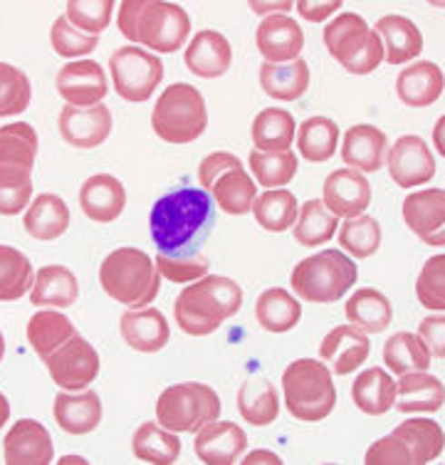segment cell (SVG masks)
I'll return each instance as SVG.
<instances>
[{
	"instance_id": "1",
	"label": "cell",
	"mask_w": 445,
	"mask_h": 465,
	"mask_svg": "<svg viewBox=\"0 0 445 465\" xmlns=\"http://www.w3.org/2000/svg\"><path fill=\"white\" fill-rule=\"evenodd\" d=\"M215 228V203L203 188H178L152 208V241L166 258H193Z\"/></svg>"
},
{
	"instance_id": "2",
	"label": "cell",
	"mask_w": 445,
	"mask_h": 465,
	"mask_svg": "<svg viewBox=\"0 0 445 465\" xmlns=\"http://www.w3.org/2000/svg\"><path fill=\"white\" fill-rule=\"evenodd\" d=\"M119 33L159 54L176 53L191 35V18L169 0H124L116 15Z\"/></svg>"
},
{
	"instance_id": "3",
	"label": "cell",
	"mask_w": 445,
	"mask_h": 465,
	"mask_svg": "<svg viewBox=\"0 0 445 465\" xmlns=\"http://www.w3.org/2000/svg\"><path fill=\"white\" fill-rule=\"evenodd\" d=\"M242 290L235 280L225 275H203L193 285H188L173 302L181 331L191 337H205L218 331L225 320L241 312Z\"/></svg>"
},
{
	"instance_id": "4",
	"label": "cell",
	"mask_w": 445,
	"mask_h": 465,
	"mask_svg": "<svg viewBox=\"0 0 445 465\" xmlns=\"http://www.w3.org/2000/svg\"><path fill=\"white\" fill-rule=\"evenodd\" d=\"M99 285L114 302L132 310L149 307L156 300L161 275L152 258L139 248H116L99 265Z\"/></svg>"
},
{
	"instance_id": "5",
	"label": "cell",
	"mask_w": 445,
	"mask_h": 465,
	"mask_svg": "<svg viewBox=\"0 0 445 465\" xmlns=\"http://www.w3.org/2000/svg\"><path fill=\"white\" fill-rule=\"evenodd\" d=\"M287 411L297 420L317 423L324 420L337 406V389L331 371L317 359H297L282 374Z\"/></svg>"
},
{
	"instance_id": "6",
	"label": "cell",
	"mask_w": 445,
	"mask_h": 465,
	"mask_svg": "<svg viewBox=\"0 0 445 465\" xmlns=\"http://www.w3.org/2000/svg\"><path fill=\"white\" fill-rule=\"evenodd\" d=\"M359 270L347 252L321 251L297 262L290 275V285L307 302H337L356 285Z\"/></svg>"
},
{
	"instance_id": "7",
	"label": "cell",
	"mask_w": 445,
	"mask_h": 465,
	"mask_svg": "<svg viewBox=\"0 0 445 465\" xmlns=\"http://www.w3.org/2000/svg\"><path fill=\"white\" fill-rule=\"evenodd\" d=\"M152 126L166 143H191L203 136L208 109L203 94L186 82H176L161 92L152 112Z\"/></svg>"
},
{
	"instance_id": "8",
	"label": "cell",
	"mask_w": 445,
	"mask_h": 465,
	"mask_svg": "<svg viewBox=\"0 0 445 465\" xmlns=\"http://www.w3.org/2000/svg\"><path fill=\"white\" fill-rule=\"evenodd\" d=\"M324 45L349 74H369L383 63L381 37L356 13H341L324 27Z\"/></svg>"
},
{
	"instance_id": "9",
	"label": "cell",
	"mask_w": 445,
	"mask_h": 465,
	"mask_svg": "<svg viewBox=\"0 0 445 465\" xmlns=\"http://www.w3.org/2000/svg\"><path fill=\"white\" fill-rule=\"evenodd\" d=\"M221 399L208 384L183 381L169 386L156 401V423L173 433H196L221 416Z\"/></svg>"
},
{
	"instance_id": "10",
	"label": "cell",
	"mask_w": 445,
	"mask_h": 465,
	"mask_svg": "<svg viewBox=\"0 0 445 465\" xmlns=\"http://www.w3.org/2000/svg\"><path fill=\"white\" fill-rule=\"evenodd\" d=\"M109 74L119 97L126 102H146L163 80V63L159 54L126 45L109 57Z\"/></svg>"
},
{
	"instance_id": "11",
	"label": "cell",
	"mask_w": 445,
	"mask_h": 465,
	"mask_svg": "<svg viewBox=\"0 0 445 465\" xmlns=\"http://www.w3.org/2000/svg\"><path fill=\"white\" fill-rule=\"evenodd\" d=\"M43 361L54 384L64 391H82L99 376V354L80 334L70 337Z\"/></svg>"
},
{
	"instance_id": "12",
	"label": "cell",
	"mask_w": 445,
	"mask_h": 465,
	"mask_svg": "<svg viewBox=\"0 0 445 465\" xmlns=\"http://www.w3.org/2000/svg\"><path fill=\"white\" fill-rule=\"evenodd\" d=\"M389 173L396 186L416 188L423 186L436 176V156L430 153L428 143L416 134H406L396 139L386 152Z\"/></svg>"
},
{
	"instance_id": "13",
	"label": "cell",
	"mask_w": 445,
	"mask_h": 465,
	"mask_svg": "<svg viewBox=\"0 0 445 465\" xmlns=\"http://www.w3.org/2000/svg\"><path fill=\"white\" fill-rule=\"evenodd\" d=\"M60 136L77 149H97L112 134V112L102 102L94 107H72L64 104L57 116Z\"/></svg>"
},
{
	"instance_id": "14",
	"label": "cell",
	"mask_w": 445,
	"mask_h": 465,
	"mask_svg": "<svg viewBox=\"0 0 445 465\" xmlns=\"http://www.w3.org/2000/svg\"><path fill=\"white\" fill-rule=\"evenodd\" d=\"M54 87L60 97L72 107H94L109 94L107 74L94 60H77L64 64L54 77Z\"/></svg>"
},
{
	"instance_id": "15",
	"label": "cell",
	"mask_w": 445,
	"mask_h": 465,
	"mask_svg": "<svg viewBox=\"0 0 445 465\" xmlns=\"http://www.w3.org/2000/svg\"><path fill=\"white\" fill-rule=\"evenodd\" d=\"M193 450L205 465H232L248 450V433L232 420H211L196 430Z\"/></svg>"
},
{
	"instance_id": "16",
	"label": "cell",
	"mask_w": 445,
	"mask_h": 465,
	"mask_svg": "<svg viewBox=\"0 0 445 465\" xmlns=\"http://www.w3.org/2000/svg\"><path fill=\"white\" fill-rule=\"evenodd\" d=\"M321 203L337 218H356L366 213V208L371 203V183L364 173L354 169L331 171L324 181Z\"/></svg>"
},
{
	"instance_id": "17",
	"label": "cell",
	"mask_w": 445,
	"mask_h": 465,
	"mask_svg": "<svg viewBox=\"0 0 445 465\" xmlns=\"http://www.w3.org/2000/svg\"><path fill=\"white\" fill-rule=\"evenodd\" d=\"M403 221L428 245H443L445 235V191L426 188L409 193L403 201Z\"/></svg>"
},
{
	"instance_id": "18",
	"label": "cell",
	"mask_w": 445,
	"mask_h": 465,
	"mask_svg": "<svg viewBox=\"0 0 445 465\" xmlns=\"http://www.w3.org/2000/svg\"><path fill=\"white\" fill-rule=\"evenodd\" d=\"M3 458L8 465H50L54 458L50 430L35 419H20L3 440Z\"/></svg>"
},
{
	"instance_id": "19",
	"label": "cell",
	"mask_w": 445,
	"mask_h": 465,
	"mask_svg": "<svg viewBox=\"0 0 445 465\" xmlns=\"http://www.w3.org/2000/svg\"><path fill=\"white\" fill-rule=\"evenodd\" d=\"M255 45L265 57V63H292L304 50V33L290 15H267L258 25Z\"/></svg>"
},
{
	"instance_id": "20",
	"label": "cell",
	"mask_w": 445,
	"mask_h": 465,
	"mask_svg": "<svg viewBox=\"0 0 445 465\" xmlns=\"http://www.w3.org/2000/svg\"><path fill=\"white\" fill-rule=\"evenodd\" d=\"M82 213L94 223H112L126 208V188L112 173H94L80 188Z\"/></svg>"
},
{
	"instance_id": "21",
	"label": "cell",
	"mask_w": 445,
	"mask_h": 465,
	"mask_svg": "<svg viewBox=\"0 0 445 465\" xmlns=\"http://www.w3.org/2000/svg\"><path fill=\"white\" fill-rule=\"evenodd\" d=\"M371 351L369 334L354 324H339L321 340L320 357L330 361L339 376H347L364 364Z\"/></svg>"
},
{
	"instance_id": "22",
	"label": "cell",
	"mask_w": 445,
	"mask_h": 465,
	"mask_svg": "<svg viewBox=\"0 0 445 465\" xmlns=\"http://www.w3.org/2000/svg\"><path fill=\"white\" fill-rule=\"evenodd\" d=\"M186 67L196 77L203 80H215L222 77L231 70L232 64V47L228 37L218 33V30H198L196 35L191 37L186 47Z\"/></svg>"
},
{
	"instance_id": "23",
	"label": "cell",
	"mask_w": 445,
	"mask_h": 465,
	"mask_svg": "<svg viewBox=\"0 0 445 465\" xmlns=\"http://www.w3.org/2000/svg\"><path fill=\"white\" fill-rule=\"evenodd\" d=\"M119 331H122L126 344L134 351H142V354H156L171 340L166 317L153 307H139V310H129V312L122 314Z\"/></svg>"
},
{
	"instance_id": "24",
	"label": "cell",
	"mask_w": 445,
	"mask_h": 465,
	"mask_svg": "<svg viewBox=\"0 0 445 465\" xmlns=\"http://www.w3.org/2000/svg\"><path fill=\"white\" fill-rule=\"evenodd\" d=\"M389 139L374 124H354L341 142V159L359 173H376L386 162Z\"/></svg>"
},
{
	"instance_id": "25",
	"label": "cell",
	"mask_w": 445,
	"mask_h": 465,
	"mask_svg": "<svg viewBox=\"0 0 445 465\" xmlns=\"http://www.w3.org/2000/svg\"><path fill=\"white\" fill-rule=\"evenodd\" d=\"M443 70L430 60H416L396 77V94L406 107L423 109L443 97Z\"/></svg>"
},
{
	"instance_id": "26",
	"label": "cell",
	"mask_w": 445,
	"mask_h": 465,
	"mask_svg": "<svg viewBox=\"0 0 445 465\" xmlns=\"http://www.w3.org/2000/svg\"><path fill=\"white\" fill-rule=\"evenodd\" d=\"M374 33L381 37L383 63L406 64L423 53V35L419 25L403 15H383L376 20Z\"/></svg>"
},
{
	"instance_id": "27",
	"label": "cell",
	"mask_w": 445,
	"mask_h": 465,
	"mask_svg": "<svg viewBox=\"0 0 445 465\" xmlns=\"http://www.w3.org/2000/svg\"><path fill=\"white\" fill-rule=\"evenodd\" d=\"M54 423L70 433V436H84L92 433L102 423V401L97 391L82 389L80 394H63L54 396L53 403Z\"/></svg>"
},
{
	"instance_id": "28",
	"label": "cell",
	"mask_w": 445,
	"mask_h": 465,
	"mask_svg": "<svg viewBox=\"0 0 445 465\" xmlns=\"http://www.w3.org/2000/svg\"><path fill=\"white\" fill-rule=\"evenodd\" d=\"M443 403L445 389L438 376L428 374V371L399 376L393 406L400 413H436L443 409Z\"/></svg>"
},
{
	"instance_id": "29",
	"label": "cell",
	"mask_w": 445,
	"mask_h": 465,
	"mask_svg": "<svg viewBox=\"0 0 445 465\" xmlns=\"http://www.w3.org/2000/svg\"><path fill=\"white\" fill-rule=\"evenodd\" d=\"M80 297V282L74 272L64 265H44L35 272V282L30 290V302L35 307H57L67 310Z\"/></svg>"
},
{
	"instance_id": "30",
	"label": "cell",
	"mask_w": 445,
	"mask_h": 465,
	"mask_svg": "<svg viewBox=\"0 0 445 465\" xmlns=\"http://www.w3.org/2000/svg\"><path fill=\"white\" fill-rule=\"evenodd\" d=\"M260 87L267 97L280 99V102H297L310 90V64L304 63L302 57L285 64L262 63Z\"/></svg>"
},
{
	"instance_id": "31",
	"label": "cell",
	"mask_w": 445,
	"mask_h": 465,
	"mask_svg": "<svg viewBox=\"0 0 445 465\" xmlns=\"http://www.w3.org/2000/svg\"><path fill=\"white\" fill-rule=\"evenodd\" d=\"M297 134V122L287 109L267 107L262 109L255 119H252V143H255V152L262 153H282L290 152V146Z\"/></svg>"
},
{
	"instance_id": "32",
	"label": "cell",
	"mask_w": 445,
	"mask_h": 465,
	"mask_svg": "<svg viewBox=\"0 0 445 465\" xmlns=\"http://www.w3.org/2000/svg\"><path fill=\"white\" fill-rule=\"evenodd\" d=\"M351 401L366 416H383L393 409L396 401V379L389 371L374 367L356 376L351 384Z\"/></svg>"
},
{
	"instance_id": "33",
	"label": "cell",
	"mask_w": 445,
	"mask_h": 465,
	"mask_svg": "<svg viewBox=\"0 0 445 465\" xmlns=\"http://www.w3.org/2000/svg\"><path fill=\"white\" fill-rule=\"evenodd\" d=\"M344 312H347L349 324H354V327H359L366 334L386 331L393 320L391 300L383 295L381 290H374V287L356 290L354 295L347 300Z\"/></svg>"
},
{
	"instance_id": "34",
	"label": "cell",
	"mask_w": 445,
	"mask_h": 465,
	"mask_svg": "<svg viewBox=\"0 0 445 465\" xmlns=\"http://www.w3.org/2000/svg\"><path fill=\"white\" fill-rule=\"evenodd\" d=\"M255 320L270 334H285L302 320V304L282 287H270L255 300Z\"/></svg>"
},
{
	"instance_id": "35",
	"label": "cell",
	"mask_w": 445,
	"mask_h": 465,
	"mask_svg": "<svg viewBox=\"0 0 445 465\" xmlns=\"http://www.w3.org/2000/svg\"><path fill=\"white\" fill-rule=\"evenodd\" d=\"M23 225L35 241H57L70 228V208L54 193H40L27 208Z\"/></svg>"
},
{
	"instance_id": "36",
	"label": "cell",
	"mask_w": 445,
	"mask_h": 465,
	"mask_svg": "<svg viewBox=\"0 0 445 465\" xmlns=\"http://www.w3.org/2000/svg\"><path fill=\"white\" fill-rule=\"evenodd\" d=\"M238 411L250 426H270L280 416L275 384L265 376H250L238 391Z\"/></svg>"
},
{
	"instance_id": "37",
	"label": "cell",
	"mask_w": 445,
	"mask_h": 465,
	"mask_svg": "<svg viewBox=\"0 0 445 465\" xmlns=\"http://www.w3.org/2000/svg\"><path fill=\"white\" fill-rule=\"evenodd\" d=\"M181 440H178V433L173 430H166L163 426H159L156 420H146L139 429L134 430L132 439V450L134 456L143 460V463L153 465H171L176 463L178 456H181Z\"/></svg>"
},
{
	"instance_id": "38",
	"label": "cell",
	"mask_w": 445,
	"mask_h": 465,
	"mask_svg": "<svg viewBox=\"0 0 445 465\" xmlns=\"http://www.w3.org/2000/svg\"><path fill=\"white\" fill-rule=\"evenodd\" d=\"M393 433L409 446L413 465H426L440 458V453H443V429L433 419H420V416L406 419L400 426L393 429Z\"/></svg>"
},
{
	"instance_id": "39",
	"label": "cell",
	"mask_w": 445,
	"mask_h": 465,
	"mask_svg": "<svg viewBox=\"0 0 445 465\" xmlns=\"http://www.w3.org/2000/svg\"><path fill=\"white\" fill-rule=\"evenodd\" d=\"M339 126L330 116H310L304 119L300 129H297V149L304 159L312 163L330 162L337 153L339 143Z\"/></svg>"
},
{
	"instance_id": "40",
	"label": "cell",
	"mask_w": 445,
	"mask_h": 465,
	"mask_svg": "<svg viewBox=\"0 0 445 465\" xmlns=\"http://www.w3.org/2000/svg\"><path fill=\"white\" fill-rule=\"evenodd\" d=\"M250 211L255 215L260 228H265L267 232H285L297 221L300 203H297V196H294L292 191H287V188H270V191L255 198V203H252Z\"/></svg>"
},
{
	"instance_id": "41",
	"label": "cell",
	"mask_w": 445,
	"mask_h": 465,
	"mask_svg": "<svg viewBox=\"0 0 445 465\" xmlns=\"http://www.w3.org/2000/svg\"><path fill=\"white\" fill-rule=\"evenodd\" d=\"M74 334H77L74 324L60 310L35 312L30 317V322H27V341H30V347L35 349V354L40 359L53 354L54 349L63 347L64 341L74 337Z\"/></svg>"
},
{
	"instance_id": "42",
	"label": "cell",
	"mask_w": 445,
	"mask_h": 465,
	"mask_svg": "<svg viewBox=\"0 0 445 465\" xmlns=\"http://www.w3.org/2000/svg\"><path fill=\"white\" fill-rule=\"evenodd\" d=\"M208 193H211L213 203H218L222 213L245 215L250 213V208L258 198V183L252 181L250 173H245V169H235L222 173Z\"/></svg>"
},
{
	"instance_id": "43",
	"label": "cell",
	"mask_w": 445,
	"mask_h": 465,
	"mask_svg": "<svg viewBox=\"0 0 445 465\" xmlns=\"http://www.w3.org/2000/svg\"><path fill=\"white\" fill-rule=\"evenodd\" d=\"M430 351L413 331H396L383 344V364L396 376L428 371L430 367Z\"/></svg>"
},
{
	"instance_id": "44",
	"label": "cell",
	"mask_w": 445,
	"mask_h": 465,
	"mask_svg": "<svg viewBox=\"0 0 445 465\" xmlns=\"http://www.w3.org/2000/svg\"><path fill=\"white\" fill-rule=\"evenodd\" d=\"M337 235V215H331L320 198H312L300 206L297 221L292 225V238L302 248H317L330 242Z\"/></svg>"
},
{
	"instance_id": "45",
	"label": "cell",
	"mask_w": 445,
	"mask_h": 465,
	"mask_svg": "<svg viewBox=\"0 0 445 465\" xmlns=\"http://www.w3.org/2000/svg\"><path fill=\"white\" fill-rule=\"evenodd\" d=\"M33 262L13 245H0V302H15L33 290Z\"/></svg>"
},
{
	"instance_id": "46",
	"label": "cell",
	"mask_w": 445,
	"mask_h": 465,
	"mask_svg": "<svg viewBox=\"0 0 445 465\" xmlns=\"http://www.w3.org/2000/svg\"><path fill=\"white\" fill-rule=\"evenodd\" d=\"M37 159V134L27 122L0 126V166L33 171Z\"/></svg>"
},
{
	"instance_id": "47",
	"label": "cell",
	"mask_w": 445,
	"mask_h": 465,
	"mask_svg": "<svg viewBox=\"0 0 445 465\" xmlns=\"http://www.w3.org/2000/svg\"><path fill=\"white\" fill-rule=\"evenodd\" d=\"M339 245L349 258H371L381 248V225L376 218L366 213L347 218L344 225L339 228Z\"/></svg>"
},
{
	"instance_id": "48",
	"label": "cell",
	"mask_w": 445,
	"mask_h": 465,
	"mask_svg": "<svg viewBox=\"0 0 445 465\" xmlns=\"http://www.w3.org/2000/svg\"><path fill=\"white\" fill-rule=\"evenodd\" d=\"M250 171L262 188H282L294 179V173L300 169L297 163V153L282 152V153H262V152H250Z\"/></svg>"
},
{
	"instance_id": "49",
	"label": "cell",
	"mask_w": 445,
	"mask_h": 465,
	"mask_svg": "<svg viewBox=\"0 0 445 465\" xmlns=\"http://www.w3.org/2000/svg\"><path fill=\"white\" fill-rule=\"evenodd\" d=\"M114 8V0H70L64 8V18L80 33L99 37V33H104L112 23Z\"/></svg>"
},
{
	"instance_id": "50",
	"label": "cell",
	"mask_w": 445,
	"mask_h": 465,
	"mask_svg": "<svg viewBox=\"0 0 445 465\" xmlns=\"http://www.w3.org/2000/svg\"><path fill=\"white\" fill-rule=\"evenodd\" d=\"M33 84L15 64L0 63V116L23 114L30 107Z\"/></svg>"
},
{
	"instance_id": "51",
	"label": "cell",
	"mask_w": 445,
	"mask_h": 465,
	"mask_svg": "<svg viewBox=\"0 0 445 465\" xmlns=\"http://www.w3.org/2000/svg\"><path fill=\"white\" fill-rule=\"evenodd\" d=\"M33 198L30 171L20 166H0V215L23 213Z\"/></svg>"
},
{
	"instance_id": "52",
	"label": "cell",
	"mask_w": 445,
	"mask_h": 465,
	"mask_svg": "<svg viewBox=\"0 0 445 465\" xmlns=\"http://www.w3.org/2000/svg\"><path fill=\"white\" fill-rule=\"evenodd\" d=\"M416 297L430 312L445 310V255H433L416 280Z\"/></svg>"
},
{
	"instance_id": "53",
	"label": "cell",
	"mask_w": 445,
	"mask_h": 465,
	"mask_svg": "<svg viewBox=\"0 0 445 465\" xmlns=\"http://www.w3.org/2000/svg\"><path fill=\"white\" fill-rule=\"evenodd\" d=\"M50 43H53V50L60 57H67V60H77L82 54L94 53V47L99 45V37L87 35V33H80L77 27H72L67 23L64 15L53 23V30H50Z\"/></svg>"
},
{
	"instance_id": "54",
	"label": "cell",
	"mask_w": 445,
	"mask_h": 465,
	"mask_svg": "<svg viewBox=\"0 0 445 465\" xmlns=\"http://www.w3.org/2000/svg\"><path fill=\"white\" fill-rule=\"evenodd\" d=\"M156 272H159L161 278L171 280V282H178V285H183V282H196L203 275H208V270H211V262L208 258H203L201 252L193 255V258H166V255H159L156 258Z\"/></svg>"
},
{
	"instance_id": "55",
	"label": "cell",
	"mask_w": 445,
	"mask_h": 465,
	"mask_svg": "<svg viewBox=\"0 0 445 465\" xmlns=\"http://www.w3.org/2000/svg\"><path fill=\"white\" fill-rule=\"evenodd\" d=\"M364 463L369 465H413L409 453V446L403 440L391 433V436H383L376 443L369 446L364 456Z\"/></svg>"
},
{
	"instance_id": "56",
	"label": "cell",
	"mask_w": 445,
	"mask_h": 465,
	"mask_svg": "<svg viewBox=\"0 0 445 465\" xmlns=\"http://www.w3.org/2000/svg\"><path fill=\"white\" fill-rule=\"evenodd\" d=\"M235 169H242L241 159L231 152H215V153H208L201 166H198V183L203 191H211L215 181L221 179L222 173H228V171H235Z\"/></svg>"
},
{
	"instance_id": "57",
	"label": "cell",
	"mask_w": 445,
	"mask_h": 465,
	"mask_svg": "<svg viewBox=\"0 0 445 465\" xmlns=\"http://www.w3.org/2000/svg\"><path fill=\"white\" fill-rule=\"evenodd\" d=\"M445 317L443 314H430L426 317L419 327V340L426 344V349L430 351V357L443 359L445 357Z\"/></svg>"
},
{
	"instance_id": "58",
	"label": "cell",
	"mask_w": 445,
	"mask_h": 465,
	"mask_svg": "<svg viewBox=\"0 0 445 465\" xmlns=\"http://www.w3.org/2000/svg\"><path fill=\"white\" fill-rule=\"evenodd\" d=\"M341 8V0H331V3H310V0H300L297 3V13L310 23H321L330 15H334Z\"/></svg>"
},
{
	"instance_id": "59",
	"label": "cell",
	"mask_w": 445,
	"mask_h": 465,
	"mask_svg": "<svg viewBox=\"0 0 445 465\" xmlns=\"http://www.w3.org/2000/svg\"><path fill=\"white\" fill-rule=\"evenodd\" d=\"M294 8V3H290V0H282V3H250V10L252 13H258V15H285V13H290V10Z\"/></svg>"
},
{
	"instance_id": "60",
	"label": "cell",
	"mask_w": 445,
	"mask_h": 465,
	"mask_svg": "<svg viewBox=\"0 0 445 465\" xmlns=\"http://www.w3.org/2000/svg\"><path fill=\"white\" fill-rule=\"evenodd\" d=\"M242 463H245V465H255V463L282 465V458L275 456L272 450H265V448H260V450H252V453H248V456L242 458Z\"/></svg>"
},
{
	"instance_id": "61",
	"label": "cell",
	"mask_w": 445,
	"mask_h": 465,
	"mask_svg": "<svg viewBox=\"0 0 445 465\" xmlns=\"http://www.w3.org/2000/svg\"><path fill=\"white\" fill-rule=\"evenodd\" d=\"M8 419H10V403H8V399H5V396L0 394V429H3L5 423H8Z\"/></svg>"
},
{
	"instance_id": "62",
	"label": "cell",
	"mask_w": 445,
	"mask_h": 465,
	"mask_svg": "<svg viewBox=\"0 0 445 465\" xmlns=\"http://www.w3.org/2000/svg\"><path fill=\"white\" fill-rule=\"evenodd\" d=\"M60 463H87V460H84V458H80V456H67V458H63Z\"/></svg>"
},
{
	"instance_id": "63",
	"label": "cell",
	"mask_w": 445,
	"mask_h": 465,
	"mask_svg": "<svg viewBox=\"0 0 445 465\" xmlns=\"http://www.w3.org/2000/svg\"><path fill=\"white\" fill-rule=\"evenodd\" d=\"M440 129H443V119H440V122H438V129H436V139H438V152L443 153V146H440Z\"/></svg>"
},
{
	"instance_id": "64",
	"label": "cell",
	"mask_w": 445,
	"mask_h": 465,
	"mask_svg": "<svg viewBox=\"0 0 445 465\" xmlns=\"http://www.w3.org/2000/svg\"><path fill=\"white\" fill-rule=\"evenodd\" d=\"M5 357V337H3V331H0V361Z\"/></svg>"
}]
</instances>
